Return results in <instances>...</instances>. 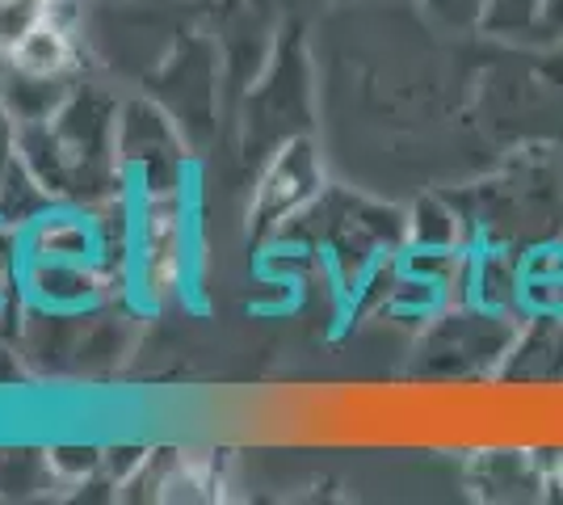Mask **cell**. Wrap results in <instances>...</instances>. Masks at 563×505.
Instances as JSON below:
<instances>
[{"label":"cell","instance_id":"9a60e30c","mask_svg":"<svg viewBox=\"0 0 563 505\" xmlns=\"http://www.w3.org/2000/svg\"><path fill=\"white\" fill-rule=\"evenodd\" d=\"M22 299V232L0 219V312Z\"/></svg>","mask_w":563,"mask_h":505},{"label":"cell","instance_id":"5bb4252c","mask_svg":"<svg viewBox=\"0 0 563 505\" xmlns=\"http://www.w3.org/2000/svg\"><path fill=\"white\" fill-rule=\"evenodd\" d=\"M59 198L25 168L22 156H13L9 165L0 168V219L9 223V228H18L22 232L30 219H38L47 207H55Z\"/></svg>","mask_w":563,"mask_h":505},{"label":"cell","instance_id":"7c38bea8","mask_svg":"<svg viewBox=\"0 0 563 505\" xmlns=\"http://www.w3.org/2000/svg\"><path fill=\"white\" fill-rule=\"evenodd\" d=\"M4 64L25 76H71L76 51H71L68 25L55 22V18H43L25 39H18L13 47L4 51Z\"/></svg>","mask_w":563,"mask_h":505},{"label":"cell","instance_id":"ba28073f","mask_svg":"<svg viewBox=\"0 0 563 505\" xmlns=\"http://www.w3.org/2000/svg\"><path fill=\"white\" fill-rule=\"evenodd\" d=\"M555 459L547 451H475L467 459V488L479 502H539L555 488Z\"/></svg>","mask_w":563,"mask_h":505},{"label":"cell","instance_id":"3957f363","mask_svg":"<svg viewBox=\"0 0 563 505\" xmlns=\"http://www.w3.org/2000/svg\"><path fill=\"white\" fill-rule=\"evenodd\" d=\"M189 283V241H186V194L135 198V237L126 262V287L143 304H168Z\"/></svg>","mask_w":563,"mask_h":505},{"label":"cell","instance_id":"6da1fadb","mask_svg":"<svg viewBox=\"0 0 563 505\" xmlns=\"http://www.w3.org/2000/svg\"><path fill=\"white\" fill-rule=\"evenodd\" d=\"M475 244H500L530 253L563 241V152L521 147L493 177L459 190Z\"/></svg>","mask_w":563,"mask_h":505},{"label":"cell","instance_id":"30bf717a","mask_svg":"<svg viewBox=\"0 0 563 505\" xmlns=\"http://www.w3.org/2000/svg\"><path fill=\"white\" fill-rule=\"evenodd\" d=\"M484 34L521 51H563V0H488Z\"/></svg>","mask_w":563,"mask_h":505},{"label":"cell","instance_id":"e0dca14e","mask_svg":"<svg viewBox=\"0 0 563 505\" xmlns=\"http://www.w3.org/2000/svg\"><path fill=\"white\" fill-rule=\"evenodd\" d=\"M106 463L101 455V447H51L47 451V472L51 476H59V481H85V476H93L97 468Z\"/></svg>","mask_w":563,"mask_h":505},{"label":"cell","instance_id":"ffe728a7","mask_svg":"<svg viewBox=\"0 0 563 505\" xmlns=\"http://www.w3.org/2000/svg\"><path fill=\"white\" fill-rule=\"evenodd\" d=\"M555 488H563V451H560V463H555Z\"/></svg>","mask_w":563,"mask_h":505},{"label":"cell","instance_id":"9c48e42d","mask_svg":"<svg viewBox=\"0 0 563 505\" xmlns=\"http://www.w3.org/2000/svg\"><path fill=\"white\" fill-rule=\"evenodd\" d=\"M496 384L563 387V312H526Z\"/></svg>","mask_w":563,"mask_h":505},{"label":"cell","instance_id":"277c9868","mask_svg":"<svg viewBox=\"0 0 563 505\" xmlns=\"http://www.w3.org/2000/svg\"><path fill=\"white\" fill-rule=\"evenodd\" d=\"M118 173L131 198H165L186 186V144L161 106L126 101L118 110Z\"/></svg>","mask_w":563,"mask_h":505},{"label":"cell","instance_id":"8992f818","mask_svg":"<svg viewBox=\"0 0 563 505\" xmlns=\"http://www.w3.org/2000/svg\"><path fill=\"white\" fill-rule=\"evenodd\" d=\"M118 278L122 274L106 262H25L22 257V304L51 316H85L97 312L114 295Z\"/></svg>","mask_w":563,"mask_h":505},{"label":"cell","instance_id":"d6986e66","mask_svg":"<svg viewBox=\"0 0 563 505\" xmlns=\"http://www.w3.org/2000/svg\"><path fill=\"white\" fill-rule=\"evenodd\" d=\"M9 4H18V9H25V13H34V18H51L59 0H9Z\"/></svg>","mask_w":563,"mask_h":505},{"label":"cell","instance_id":"2e32d148","mask_svg":"<svg viewBox=\"0 0 563 505\" xmlns=\"http://www.w3.org/2000/svg\"><path fill=\"white\" fill-rule=\"evenodd\" d=\"M424 13L454 34H467V30H484L488 0H424Z\"/></svg>","mask_w":563,"mask_h":505},{"label":"cell","instance_id":"5b68a950","mask_svg":"<svg viewBox=\"0 0 563 505\" xmlns=\"http://www.w3.org/2000/svg\"><path fill=\"white\" fill-rule=\"evenodd\" d=\"M324 190L329 182H324V165L311 140L303 135L282 140L261 165L257 190L249 198V237L274 241L282 228H290L303 211H311Z\"/></svg>","mask_w":563,"mask_h":505},{"label":"cell","instance_id":"8fae6325","mask_svg":"<svg viewBox=\"0 0 563 505\" xmlns=\"http://www.w3.org/2000/svg\"><path fill=\"white\" fill-rule=\"evenodd\" d=\"M471 219L459 202V194H421L408 211H404V249H421V253H467Z\"/></svg>","mask_w":563,"mask_h":505},{"label":"cell","instance_id":"52a82bcc","mask_svg":"<svg viewBox=\"0 0 563 505\" xmlns=\"http://www.w3.org/2000/svg\"><path fill=\"white\" fill-rule=\"evenodd\" d=\"M25 262H106L126 278V265L110 253L93 202H55L22 228Z\"/></svg>","mask_w":563,"mask_h":505},{"label":"cell","instance_id":"7a4b0ae2","mask_svg":"<svg viewBox=\"0 0 563 505\" xmlns=\"http://www.w3.org/2000/svg\"><path fill=\"white\" fill-rule=\"evenodd\" d=\"M521 316L454 299L421 329L412 371L424 380H496Z\"/></svg>","mask_w":563,"mask_h":505},{"label":"cell","instance_id":"ac0fdd59","mask_svg":"<svg viewBox=\"0 0 563 505\" xmlns=\"http://www.w3.org/2000/svg\"><path fill=\"white\" fill-rule=\"evenodd\" d=\"M18 135H22V122L13 119V110H9L4 97H0V168L18 156Z\"/></svg>","mask_w":563,"mask_h":505},{"label":"cell","instance_id":"4fadbf2b","mask_svg":"<svg viewBox=\"0 0 563 505\" xmlns=\"http://www.w3.org/2000/svg\"><path fill=\"white\" fill-rule=\"evenodd\" d=\"M521 308L563 312V241L521 253Z\"/></svg>","mask_w":563,"mask_h":505}]
</instances>
